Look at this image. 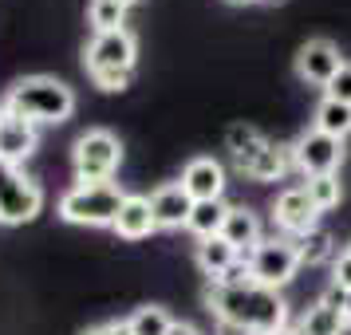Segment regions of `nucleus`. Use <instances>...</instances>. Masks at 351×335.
<instances>
[{"label": "nucleus", "instance_id": "nucleus-1", "mask_svg": "<svg viewBox=\"0 0 351 335\" xmlns=\"http://www.w3.org/2000/svg\"><path fill=\"white\" fill-rule=\"evenodd\" d=\"M206 308L213 312V319H229L245 327L249 335H280L288 332V303L276 288L237 280V284H225V280H209L206 288Z\"/></svg>", "mask_w": 351, "mask_h": 335}, {"label": "nucleus", "instance_id": "nucleus-2", "mask_svg": "<svg viewBox=\"0 0 351 335\" xmlns=\"http://www.w3.org/2000/svg\"><path fill=\"white\" fill-rule=\"evenodd\" d=\"M0 111L16 114L32 127H56L75 114V91L56 75H24L0 99Z\"/></svg>", "mask_w": 351, "mask_h": 335}, {"label": "nucleus", "instance_id": "nucleus-3", "mask_svg": "<svg viewBox=\"0 0 351 335\" xmlns=\"http://www.w3.org/2000/svg\"><path fill=\"white\" fill-rule=\"evenodd\" d=\"M127 201V193L119 190V182H95V186H71L60 197V217L67 225H87V229H111L119 209Z\"/></svg>", "mask_w": 351, "mask_h": 335}, {"label": "nucleus", "instance_id": "nucleus-4", "mask_svg": "<svg viewBox=\"0 0 351 335\" xmlns=\"http://www.w3.org/2000/svg\"><path fill=\"white\" fill-rule=\"evenodd\" d=\"M123 166V142L114 138L111 130H87L75 138L71 146V170H75V182L80 186H95V182H114Z\"/></svg>", "mask_w": 351, "mask_h": 335}, {"label": "nucleus", "instance_id": "nucleus-5", "mask_svg": "<svg viewBox=\"0 0 351 335\" xmlns=\"http://www.w3.org/2000/svg\"><path fill=\"white\" fill-rule=\"evenodd\" d=\"M245 264H249V276H253L256 284L276 288V292H280L285 284H292L296 272L304 269L300 249H296L292 237H265L253 253L245 256Z\"/></svg>", "mask_w": 351, "mask_h": 335}, {"label": "nucleus", "instance_id": "nucleus-6", "mask_svg": "<svg viewBox=\"0 0 351 335\" xmlns=\"http://www.w3.org/2000/svg\"><path fill=\"white\" fill-rule=\"evenodd\" d=\"M44 209V186L20 166L0 162V225H28Z\"/></svg>", "mask_w": 351, "mask_h": 335}, {"label": "nucleus", "instance_id": "nucleus-7", "mask_svg": "<svg viewBox=\"0 0 351 335\" xmlns=\"http://www.w3.org/2000/svg\"><path fill=\"white\" fill-rule=\"evenodd\" d=\"M134 60H138V40L130 28L91 36V44L83 51L87 75H134Z\"/></svg>", "mask_w": 351, "mask_h": 335}, {"label": "nucleus", "instance_id": "nucleus-8", "mask_svg": "<svg viewBox=\"0 0 351 335\" xmlns=\"http://www.w3.org/2000/svg\"><path fill=\"white\" fill-rule=\"evenodd\" d=\"M292 162L304 177H319V174H339L343 162V142L328 138L319 130H304L300 138L292 142Z\"/></svg>", "mask_w": 351, "mask_h": 335}, {"label": "nucleus", "instance_id": "nucleus-9", "mask_svg": "<svg viewBox=\"0 0 351 335\" xmlns=\"http://www.w3.org/2000/svg\"><path fill=\"white\" fill-rule=\"evenodd\" d=\"M272 221L280 229V237H304L308 229H316L319 221V209L312 206V197L304 186H288V190L276 193V201H272Z\"/></svg>", "mask_w": 351, "mask_h": 335}, {"label": "nucleus", "instance_id": "nucleus-10", "mask_svg": "<svg viewBox=\"0 0 351 335\" xmlns=\"http://www.w3.org/2000/svg\"><path fill=\"white\" fill-rule=\"evenodd\" d=\"M296 79L300 83H312V87H328V83L335 79V71L343 67V55H339V48H335L332 40H324V36H316V40H308V44H300V51H296Z\"/></svg>", "mask_w": 351, "mask_h": 335}, {"label": "nucleus", "instance_id": "nucleus-11", "mask_svg": "<svg viewBox=\"0 0 351 335\" xmlns=\"http://www.w3.org/2000/svg\"><path fill=\"white\" fill-rule=\"evenodd\" d=\"M178 182L193 201H221L225 197V166L217 158H209V154H197V158L186 162Z\"/></svg>", "mask_w": 351, "mask_h": 335}, {"label": "nucleus", "instance_id": "nucleus-12", "mask_svg": "<svg viewBox=\"0 0 351 335\" xmlns=\"http://www.w3.org/2000/svg\"><path fill=\"white\" fill-rule=\"evenodd\" d=\"M36 146H40V130L32 123H24L16 114L0 111V162H12L20 166L24 158H32Z\"/></svg>", "mask_w": 351, "mask_h": 335}, {"label": "nucleus", "instance_id": "nucleus-13", "mask_svg": "<svg viewBox=\"0 0 351 335\" xmlns=\"http://www.w3.org/2000/svg\"><path fill=\"white\" fill-rule=\"evenodd\" d=\"M150 209H154L158 229H186L193 213V197L182 190V182H166V186L150 193Z\"/></svg>", "mask_w": 351, "mask_h": 335}, {"label": "nucleus", "instance_id": "nucleus-14", "mask_svg": "<svg viewBox=\"0 0 351 335\" xmlns=\"http://www.w3.org/2000/svg\"><path fill=\"white\" fill-rule=\"evenodd\" d=\"M114 237L123 240H146L150 233H158V221H154V209H150V197L146 193H127V201L114 217Z\"/></svg>", "mask_w": 351, "mask_h": 335}, {"label": "nucleus", "instance_id": "nucleus-15", "mask_svg": "<svg viewBox=\"0 0 351 335\" xmlns=\"http://www.w3.org/2000/svg\"><path fill=\"white\" fill-rule=\"evenodd\" d=\"M296 170V162H292V146H280V142H265L256 150L253 158L241 166V174L249 177V182H280L285 174Z\"/></svg>", "mask_w": 351, "mask_h": 335}, {"label": "nucleus", "instance_id": "nucleus-16", "mask_svg": "<svg viewBox=\"0 0 351 335\" xmlns=\"http://www.w3.org/2000/svg\"><path fill=\"white\" fill-rule=\"evenodd\" d=\"M221 237L237 249L241 256H249L265 240V229H261V217H256L249 206H229L225 213V225H221Z\"/></svg>", "mask_w": 351, "mask_h": 335}, {"label": "nucleus", "instance_id": "nucleus-17", "mask_svg": "<svg viewBox=\"0 0 351 335\" xmlns=\"http://www.w3.org/2000/svg\"><path fill=\"white\" fill-rule=\"evenodd\" d=\"M193 260H197V269L206 272L209 280H221L225 272L241 260V253L225 237H206V240H197V253H193Z\"/></svg>", "mask_w": 351, "mask_h": 335}, {"label": "nucleus", "instance_id": "nucleus-18", "mask_svg": "<svg viewBox=\"0 0 351 335\" xmlns=\"http://www.w3.org/2000/svg\"><path fill=\"white\" fill-rule=\"evenodd\" d=\"M312 130H319V134H328V138H348L351 134V107L348 103H335V99H319L316 114H312Z\"/></svg>", "mask_w": 351, "mask_h": 335}, {"label": "nucleus", "instance_id": "nucleus-19", "mask_svg": "<svg viewBox=\"0 0 351 335\" xmlns=\"http://www.w3.org/2000/svg\"><path fill=\"white\" fill-rule=\"evenodd\" d=\"M225 213H229V206H225V201H193V213H190V221H186V229H190L197 240L221 237Z\"/></svg>", "mask_w": 351, "mask_h": 335}, {"label": "nucleus", "instance_id": "nucleus-20", "mask_svg": "<svg viewBox=\"0 0 351 335\" xmlns=\"http://www.w3.org/2000/svg\"><path fill=\"white\" fill-rule=\"evenodd\" d=\"M296 249H300V264L316 269V264H332L335 260V240L328 229H308L304 237H296Z\"/></svg>", "mask_w": 351, "mask_h": 335}, {"label": "nucleus", "instance_id": "nucleus-21", "mask_svg": "<svg viewBox=\"0 0 351 335\" xmlns=\"http://www.w3.org/2000/svg\"><path fill=\"white\" fill-rule=\"evenodd\" d=\"M265 142H269V138H265L256 127H249V123H237V127L225 130V146H229V154H233V166H237V170L253 158Z\"/></svg>", "mask_w": 351, "mask_h": 335}, {"label": "nucleus", "instance_id": "nucleus-22", "mask_svg": "<svg viewBox=\"0 0 351 335\" xmlns=\"http://www.w3.org/2000/svg\"><path fill=\"white\" fill-rule=\"evenodd\" d=\"M127 327L130 335H166L174 327V316L166 308H158V303H143V308H134L127 316Z\"/></svg>", "mask_w": 351, "mask_h": 335}, {"label": "nucleus", "instance_id": "nucleus-23", "mask_svg": "<svg viewBox=\"0 0 351 335\" xmlns=\"http://www.w3.org/2000/svg\"><path fill=\"white\" fill-rule=\"evenodd\" d=\"M343 312H335V308H328V303H316V308H308L300 319V327L296 332L300 335H339L343 332Z\"/></svg>", "mask_w": 351, "mask_h": 335}, {"label": "nucleus", "instance_id": "nucleus-24", "mask_svg": "<svg viewBox=\"0 0 351 335\" xmlns=\"http://www.w3.org/2000/svg\"><path fill=\"white\" fill-rule=\"evenodd\" d=\"M87 24L99 32H119V28H127V8L119 4V0H91L87 4Z\"/></svg>", "mask_w": 351, "mask_h": 335}, {"label": "nucleus", "instance_id": "nucleus-25", "mask_svg": "<svg viewBox=\"0 0 351 335\" xmlns=\"http://www.w3.org/2000/svg\"><path fill=\"white\" fill-rule=\"evenodd\" d=\"M304 190L312 197V206L319 213H328V209L339 206V197H343V186H339V174H319V177H304Z\"/></svg>", "mask_w": 351, "mask_h": 335}, {"label": "nucleus", "instance_id": "nucleus-26", "mask_svg": "<svg viewBox=\"0 0 351 335\" xmlns=\"http://www.w3.org/2000/svg\"><path fill=\"white\" fill-rule=\"evenodd\" d=\"M324 95L335 99V103H348V107H351V60H343V67L335 71V79L324 87Z\"/></svg>", "mask_w": 351, "mask_h": 335}, {"label": "nucleus", "instance_id": "nucleus-27", "mask_svg": "<svg viewBox=\"0 0 351 335\" xmlns=\"http://www.w3.org/2000/svg\"><path fill=\"white\" fill-rule=\"evenodd\" d=\"M332 284H339L343 292H351V249L335 253V260H332Z\"/></svg>", "mask_w": 351, "mask_h": 335}, {"label": "nucleus", "instance_id": "nucleus-28", "mask_svg": "<svg viewBox=\"0 0 351 335\" xmlns=\"http://www.w3.org/2000/svg\"><path fill=\"white\" fill-rule=\"evenodd\" d=\"M91 83H95L99 91H127L130 87V75H91Z\"/></svg>", "mask_w": 351, "mask_h": 335}, {"label": "nucleus", "instance_id": "nucleus-29", "mask_svg": "<svg viewBox=\"0 0 351 335\" xmlns=\"http://www.w3.org/2000/svg\"><path fill=\"white\" fill-rule=\"evenodd\" d=\"M80 335H130L127 319H107V323H95V327H87Z\"/></svg>", "mask_w": 351, "mask_h": 335}, {"label": "nucleus", "instance_id": "nucleus-30", "mask_svg": "<svg viewBox=\"0 0 351 335\" xmlns=\"http://www.w3.org/2000/svg\"><path fill=\"white\" fill-rule=\"evenodd\" d=\"M319 303H328V308H335V312H343V303H348V292L339 284H328L324 288V296H319Z\"/></svg>", "mask_w": 351, "mask_h": 335}, {"label": "nucleus", "instance_id": "nucleus-31", "mask_svg": "<svg viewBox=\"0 0 351 335\" xmlns=\"http://www.w3.org/2000/svg\"><path fill=\"white\" fill-rule=\"evenodd\" d=\"M213 335H249V332L237 327V323H229V319H217V323H213Z\"/></svg>", "mask_w": 351, "mask_h": 335}, {"label": "nucleus", "instance_id": "nucleus-32", "mask_svg": "<svg viewBox=\"0 0 351 335\" xmlns=\"http://www.w3.org/2000/svg\"><path fill=\"white\" fill-rule=\"evenodd\" d=\"M166 335H202V332H197L193 323H186V319H174V327H170Z\"/></svg>", "mask_w": 351, "mask_h": 335}, {"label": "nucleus", "instance_id": "nucleus-33", "mask_svg": "<svg viewBox=\"0 0 351 335\" xmlns=\"http://www.w3.org/2000/svg\"><path fill=\"white\" fill-rule=\"evenodd\" d=\"M256 4H265V8H280V4H288V0H256Z\"/></svg>", "mask_w": 351, "mask_h": 335}, {"label": "nucleus", "instance_id": "nucleus-34", "mask_svg": "<svg viewBox=\"0 0 351 335\" xmlns=\"http://www.w3.org/2000/svg\"><path fill=\"white\" fill-rule=\"evenodd\" d=\"M343 319L351 323V292H348V303H343Z\"/></svg>", "mask_w": 351, "mask_h": 335}, {"label": "nucleus", "instance_id": "nucleus-35", "mask_svg": "<svg viewBox=\"0 0 351 335\" xmlns=\"http://www.w3.org/2000/svg\"><path fill=\"white\" fill-rule=\"evenodd\" d=\"M119 4H123V8H130V4H138V0H119Z\"/></svg>", "mask_w": 351, "mask_h": 335}, {"label": "nucleus", "instance_id": "nucleus-36", "mask_svg": "<svg viewBox=\"0 0 351 335\" xmlns=\"http://www.w3.org/2000/svg\"><path fill=\"white\" fill-rule=\"evenodd\" d=\"M229 4H256V0H229Z\"/></svg>", "mask_w": 351, "mask_h": 335}, {"label": "nucleus", "instance_id": "nucleus-37", "mask_svg": "<svg viewBox=\"0 0 351 335\" xmlns=\"http://www.w3.org/2000/svg\"><path fill=\"white\" fill-rule=\"evenodd\" d=\"M339 335H351V323H343V332H339Z\"/></svg>", "mask_w": 351, "mask_h": 335}, {"label": "nucleus", "instance_id": "nucleus-38", "mask_svg": "<svg viewBox=\"0 0 351 335\" xmlns=\"http://www.w3.org/2000/svg\"><path fill=\"white\" fill-rule=\"evenodd\" d=\"M280 335H300V332H280Z\"/></svg>", "mask_w": 351, "mask_h": 335}]
</instances>
